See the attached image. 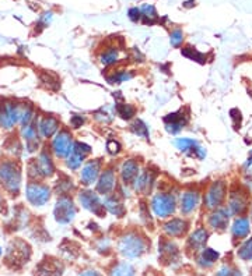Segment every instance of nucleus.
Returning <instances> with one entry per match:
<instances>
[{
  "label": "nucleus",
  "instance_id": "37998d69",
  "mask_svg": "<svg viewBox=\"0 0 252 276\" xmlns=\"http://www.w3.org/2000/svg\"><path fill=\"white\" fill-rule=\"evenodd\" d=\"M86 122V117L83 115H73L70 117V124L73 129H79Z\"/></svg>",
  "mask_w": 252,
  "mask_h": 276
},
{
  "label": "nucleus",
  "instance_id": "473e14b6",
  "mask_svg": "<svg viewBox=\"0 0 252 276\" xmlns=\"http://www.w3.org/2000/svg\"><path fill=\"white\" fill-rule=\"evenodd\" d=\"M160 253H161V257H163L164 260L171 261L175 260V257L178 255V248H177L175 244L171 243V241H166V243H163V245H161Z\"/></svg>",
  "mask_w": 252,
  "mask_h": 276
},
{
  "label": "nucleus",
  "instance_id": "412c9836",
  "mask_svg": "<svg viewBox=\"0 0 252 276\" xmlns=\"http://www.w3.org/2000/svg\"><path fill=\"white\" fill-rule=\"evenodd\" d=\"M37 274L38 276H62V262L54 260V258H47L37 267Z\"/></svg>",
  "mask_w": 252,
  "mask_h": 276
},
{
  "label": "nucleus",
  "instance_id": "9b49d317",
  "mask_svg": "<svg viewBox=\"0 0 252 276\" xmlns=\"http://www.w3.org/2000/svg\"><path fill=\"white\" fill-rule=\"evenodd\" d=\"M90 152H91L90 145H87L84 142H80V141L74 142L73 149L66 156V166L70 170H77V169L81 168V165L86 161V156Z\"/></svg>",
  "mask_w": 252,
  "mask_h": 276
},
{
  "label": "nucleus",
  "instance_id": "cd10ccee",
  "mask_svg": "<svg viewBox=\"0 0 252 276\" xmlns=\"http://www.w3.org/2000/svg\"><path fill=\"white\" fill-rule=\"evenodd\" d=\"M174 144L177 146V149H180L181 152L189 153L190 156H195V152L199 148L197 141H195L193 138H177Z\"/></svg>",
  "mask_w": 252,
  "mask_h": 276
},
{
  "label": "nucleus",
  "instance_id": "58836bf2",
  "mask_svg": "<svg viewBox=\"0 0 252 276\" xmlns=\"http://www.w3.org/2000/svg\"><path fill=\"white\" fill-rule=\"evenodd\" d=\"M71 190H73V183H71L70 179L63 176V180H58L56 191L61 194V197H62V195H66V194H69Z\"/></svg>",
  "mask_w": 252,
  "mask_h": 276
},
{
  "label": "nucleus",
  "instance_id": "2eb2a0df",
  "mask_svg": "<svg viewBox=\"0 0 252 276\" xmlns=\"http://www.w3.org/2000/svg\"><path fill=\"white\" fill-rule=\"evenodd\" d=\"M100 175H101V162L97 161V159L88 161L81 168L80 180H81V183L84 185H91V184H94L98 180Z\"/></svg>",
  "mask_w": 252,
  "mask_h": 276
},
{
  "label": "nucleus",
  "instance_id": "4be33fe9",
  "mask_svg": "<svg viewBox=\"0 0 252 276\" xmlns=\"http://www.w3.org/2000/svg\"><path fill=\"white\" fill-rule=\"evenodd\" d=\"M154 179L156 177H154V173L151 170H149V169L143 170L139 173L137 179L134 180L133 190L137 192H142V194H147L151 190L153 184H154Z\"/></svg>",
  "mask_w": 252,
  "mask_h": 276
},
{
  "label": "nucleus",
  "instance_id": "c756f323",
  "mask_svg": "<svg viewBox=\"0 0 252 276\" xmlns=\"http://www.w3.org/2000/svg\"><path fill=\"white\" fill-rule=\"evenodd\" d=\"M132 78H133V73H130L127 70H117L111 76H107V81L110 84H122Z\"/></svg>",
  "mask_w": 252,
  "mask_h": 276
},
{
  "label": "nucleus",
  "instance_id": "f704fd0d",
  "mask_svg": "<svg viewBox=\"0 0 252 276\" xmlns=\"http://www.w3.org/2000/svg\"><path fill=\"white\" fill-rule=\"evenodd\" d=\"M111 276H134V268L127 262H121L112 269Z\"/></svg>",
  "mask_w": 252,
  "mask_h": 276
},
{
  "label": "nucleus",
  "instance_id": "393cba45",
  "mask_svg": "<svg viewBox=\"0 0 252 276\" xmlns=\"http://www.w3.org/2000/svg\"><path fill=\"white\" fill-rule=\"evenodd\" d=\"M104 204V208L110 212V214L115 215V216H118V218H122L124 215H125L126 209L124 207V204H122V201L114 194V195H105V198L103 201Z\"/></svg>",
  "mask_w": 252,
  "mask_h": 276
},
{
  "label": "nucleus",
  "instance_id": "423d86ee",
  "mask_svg": "<svg viewBox=\"0 0 252 276\" xmlns=\"http://www.w3.org/2000/svg\"><path fill=\"white\" fill-rule=\"evenodd\" d=\"M51 188L41 182H30L25 185V198L32 207H44L51 199Z\"/></svg>",
  "mask_w": 252,
  "mask_h": 276
},
{
  "label": "nucleus",
  "instance_id": "20e7f679",
  "mask_svg": "<svg viewBox=\"0 0 252 276\" xmlns=\"http://www.w3.org/2000/svg\"><path fill=\"white\" fill-rule=\"evenodd\" d=\"M23 103L14 100L4 99L0 103V126L4 130H13L20 123Z\"/></svg>",
  "mask_w": 252,
  "mask_h": 276
},
{
  "label": "nucleus",
  "instance_id": "0eeeda50",
  "mask_svg": "<svg viewBox=\"0 0 252 276\" xmlns=\"http://www.w3.org/2000/svg\"><path fill=\"white\" fill-rule=\"evenodd\" d=\"M76 215H77V208L74 205L73 199L67 195L59 197L54 208V216L56 222L61 225H69L74 221Z\"/></svg>",
  "mask_w": 252,
  "mask_h": 276
},
{
  "label": "nucleus",
  "instance_id": "9d476101",
  "mask_svg": "<svg viewBox=\"0 0 252 276\" xmlns=\"http://www.w3.org/2000/svg\"><path fill=\"white\" fill-rule=\"evenodd\" d=\"M79 202L81 207L87 209L88 212L94 214L95 216H104L105 208L98 194L91 190H84L79 194Z\"/></svg>",
  "mask_w": 252,
  "mask_h": 276
},
{
  "label": "nucleus",
  "instance_id": "8fccbe9b",
  "mask_svg": "<svg viewBox=\"0 0 252 276\" xmlns=\"http://www.w3.org/2000/svg\"><path fill=\"white\" fill-rule=\"evenodd\" d=\"M1 254H3V251H1V247H0V257H1Z\"/></svg>",
  "mask_w": 252,
  "mask_h": 276
},
{
  "label": "nucleus",
  "instance_id": "c03bdc74",
  "mask_svg": "<svg viewBox=\"0 0 252 276\" xmlns=\"http://www.w3.org/2000/svg\"><path fill=\"white\" fill-rule=\"evenodd\" d=\"M129 18L132 20V21H139L140 18H142V14H140V8H137V7H132L130 10H129Z\"/></svg>",
  "mask_w": 252,
  "mask_h": 276
},
{
  "label": "nucleus",
  "instance_id": "6e6552de",
  "mask_svg": "<svg viewBox=\"0 0 252 276\" xmlns=\"http://www.w3.org/2000/svg\"><path fill=\"white\" fill-rule=\"evenodd\" d=\"M73 145H74V141H73V137H71L70 131L69 130H59L55 134V137L52 138V145H51V149L55 155L56 158H66L70 151L73 149Z\"/></svg>",
  "mask_w": 252,
  "mask_h": 276
},
{
  "label": "nucleus",
  "instance_id": "1a4fd4ad",
  "mask_svg": "<svg viewBox=\"0 0 252 276\" xmlns=\"http://www.w3.org/2000/svg\"><path fill=\"white\" fill-rule=\"evenodd\" d=\"M226 183L224 182H214L207 188L205 194V205L207 209H217L226 199Z\"/></svg>",
  "mask_w": 252,
  "mask_h": 276
},
{
  "label": "nucleus",
  "instance_id": "f03ea898",
  "mask_svg": "<svg viewBox=\"0 0 252 276\" xmlns=\"http://www.w3.org/2000/svg\"><path fill=\"white\" fill-rule=\"evenodd\" d=\"M31 257V247L24 240L16 238L7 247L6 264L11 269H20Z\"/></svg>",
  "mask_w": 252,
  "mask_h": 276
},
{
  "label": "nucleus",
  "instance_id": "f257e3e1",
  "mask_svg": "<svg viewBox=\"0 0 252 276\" xmlns=\"http://www.w3.org/2000/svg\"><path fill=\"white\" fill-rule=\"evenodd\" d=\"M23 175L17 161H3L0 163V184L11 195H18Z\"/></svg>",
  "mask_w": 252,
  "mask_h": 276
},
{
  "label": "nucleus",
  "instance_id": "7c9ffc66",
  "mask_svg": "<svg viewBox=\"0 0 252 276\" xmlns=\"http://www.w3.org/2000/svg\"><path fill=\"white\" fill-rule=\"evenodd\" d=\"M140 14H142V20L144 24L153 25L158 20L157 11H156V7L153 4H143L140 7Z\"/></svg>",
  "mask_w": 252,
  "mask_h": 276
},
{
  "label": "nucleus",
  "instance_id": "a878e982",
  "mask_svg": "<svg viewBox=\"0 0 252 276\" xmlns=\"http://www.w3.org/2000/svg\"><path fill=\"white\" fill-rule=\"evenodd\" d=\"M37 162H38L41 175H42L44 179H45V177H51L55 173V165H54L51 153L48 152V151H42V152L38 155Z\"/></svg>",
  "mask_w": 252,
  "mask_h": 276
},
{
  "label": "nucleus",
  "instance_id": "a18cd8bd",
  "mask_svg": "<svg viewBox=\"0 0 252 276\" xmlns=\"http://www.w3.org/2000/svg\"><path fill=\"white\" fill-rule=\"evenodd\" d=\"M51 18H52V13H51V11H49V13H45V14L42 15V18H41L38 27H41V28L48 27V24H49V21H51Z\"/></svg>",
  "mask_w": 252,
  "mask_h": 276
},
{
  "label": "nucleus",
  "instance_id": "a19ab883",
  "mask_svg": "<svg viewBox=\"0 0 252 276\" xmlns=\"http://www.w3.org/2000/svg\"><path fill=\"white\" fill-rule=\"evenodd\" d=\"M214 276H241V274L236 269H231L230 267H221Z\"/></svg>",
  "mask_w": 252,
  "mask_h": 276
},
{
  "label": "nucleus",
  "instance_id": "c9c22d12",
  "mask_svg": "<svg viewBox=\"0 0 252 276\" xmlns=\"http://www.w3.org/2000/svg\"><path fill=\"white\" fill-rule=\"evenodd\" d=\"M219 258V253L216 251V250H213V248H205L203 250V253L200 254V264H203L206 267H210L212 264H214L216 261Z\"/></svg>",
  "mask_w": 252,
  "mask_h": 276
},
{
  "label": "nucleus",
  "instance_id": "ddd939ff",
  "mask_svg": "<svg viewBox=\"0 0 252 276\" xmlns=\"http://www.w3.org/2000/svg\"><path fill=\"white\" fill-rule=\"evenodd\" d=\"M117 187V176L114 169L108 168L103 170V173L100 175L97 180V192L103 194V195H110L114 194V190Z\"/></svg>",
  "mask_w": 252,
  "mask_h": 276
},
{
  "label": "nucleus",
  "instance_id": "6ab92c4d",
  "mask_svg": "<svg viewBox=\"0 0 252 276\" xmlns=\"http://www.w3.org/2000/svg\"><path fill=\"white\" fill-rule=\"evenodd\" d=\"M200 201V194L196 190H187L182 192L181 199H180V208L184 215H190L199 205Z\"/></svg>",
  "mask_w": 252,
  "mask_h": 276
},
{
  "label": "nucleus",
  "instance_id": "4c0bfd02",
  "mask_svg": "<svg viewBox=\"0 0 252 276\" xmlns=\"http://www.w3.org/2000/svg\"><path fill=\"white\" fill-rule=\"evenodd\" d=\"M238 257L244 261L252 260V237L248 238L244 244L240 247V250H238Z\"/></svg>",
  "mask_w": 252,
  "mask_h": 276
},
{
  "label": "nucleus",
  "instance_id": "a211bd4d",
  "mask_svg": "<svg viewBox=\"0 0 252 276\" xmlns=\"http://www.w3.org/2000/svg\"><path fill=\"white\" fill-rule=\"evenodd\" d=\"M121 177L125 185L133 184L134 180L137 179L139 173H140V168H139V162L134 159H126L122 162L121 165Z\"/></svg>",
  "mask_w": 252,
  "mask_h": 276
},
{
  "label": "nucleus",
  "instance_id": "ea45409f",
  "mask_svg": "<svg viewBox=\"0 0 252 276\" xmlns=\"http://www.w3.org/2000/svg\"><path fill=\"white\" fill-rule=\"evenodd\" d=\"M184 42V34H182L181 30H174L171 34H170V44L174 46V47H178L181 46V44Z\"/></svg>",
  "mask_w": 252,
  "mask_h": 276
},
{
  "label": "nucleus",
  "instance_id": "4468645a",
  "mask_svg": "<svg viewBox=\"0 0 252 276\" xmlns=\"http://www.w3.org/2000/svg\"><path fill=\"white\" fill-rule=\"evenodd\" d=\"M229 208L231 215H243L248 208V195L243 190H234L230 192Z\"/></svg>",
  "mask_w": 252,
  "mask_h": 276
},
{
  "label": "nucleus",
  "instance_id": "f3484780",
  "mask_svg": "<svg viewBox=\"0 0 252 276\" xmlns=\"http://www.w3.org/2000/svg\"><path fill=\"white\" fill-rule=\"evenodd\" d=\"M187 123H188V116L185 115L182 110L170 113L164 117V126H166V130L170 134L180 133L187 126Z\"/></svg>",
  "mask_w": 252,
  "mask_h": 276
},
{
  "label": "nucleus",
  "instance_id": "2f4dec72",
  "mask_svg": "<svg viewBox=\"0 0 252 276\" xmlns=\"http://www.w3.org/2000/svg\"><path fill=\"white\" fill-rule=\"evenodd\" d=\"M130 130H132V133H133L134 136H137V137L140 138H144V139H149L150 137L149 126L143 122V120H140V119H136V120L132 123Z\"/></svg>",
  "mask_w": 252,
  "mask_h": 276
},
{
  "label": "nucleus",
  "instance_id": "72a5a7b5",
  "mask_svg": "<svg viewBox=\"0 0 252 276\" xmlns=\"http://www.w3.org/2000/svg\"><path fill=\"white\" fill-rule=\"evenodd\" d=\"M115 110L124 120H130L134 115H136V109L129 103H118L115 106Z\"/></svg>",
  "mask_w": 252,
  "mask_h": 276
},
{
  "label": "nucleus",
  "instance_id": "dca6fc26",
  "mask_svg": "<svg viewBox=\"0 0 252 276\" xmlns=\"http://www.w3.org/2000/svg\"><path fill=\"white\" fill-rule=\"evenodd\" d=\"M38 127V134L42 138H51L55 136L61 129V123L54 116H42L37 122Z\"/></svg>",
  "mask_w": 252,
  "mask_h": 276
},
{
  "label": "nucleus",
  "instance_id": "e433bc0d",
  "mask_svg": "<svg viewBox=\"0 0 252 276\" xmlns=\"http://www.w3.org/2000/svg\"><path fill=\"white\" fill-rule=\"evenodd\" d=\"M181 52L185 57H188V59H190V60L199 61V63H205L206 61L205 54L200 53V52H197L196 49H195V47H192V46H187V47H184Z\"/></svg>",
  "mask_w": 252,
  "mask_h": 276
},
{
  "label": "nucleus",
  "instance_id": "de8ad7c7",
  "mask_svg": "<svg viewBox=\"0 0 252 276\" xmlns=\"http://www.w3.org/2000/svg\"><path fill=\"white\" fill-rule=\"evenodd\" d=\"M195 6V0H189V1H185V7H192Z\"/></svg>",
  "mask_w": 252,
  "mask_h": 276
},
{
  "label": "nucleus",
  "instance_id": "39448f33",
  "mask_svg": "<svg viewBox=\"0 0 252 276\" xmlns=\"http://www.w3.org/2000/svg\"><path fill=\"white\" fill-rule=\"evenodd\" d=\"M153 214L160 219L170 218L177 209V199L174 194L170 192H157L150 202Z\"/></svg>",
  "mask_w": 252,
  "mask_h": 276
},
{
  "label": "nucleus",
  "instance_id": "c85d7f7f",
  "mask_svg": "<svg viewBox=\"0 0 252 276\" xmlns=\"http://www.w3.org/2000/svg\"><path fill=\"white\" fill-rule=\"evenodd\" d=\"M207 237H209V234H207V230L205 228H199L196 229L192 234H190V237H189V245L192 247V248H202L205 243L207 241Z\"/></svg>",
  "mask_w": 252,
  "mask_h": 276
},
{
  "label": "nucleus",
  "instance_id": "bb28decb",
  "mask_svg": "<svg viewBox=\"0 0 252 276\" xmlns=\"http://www.w3.org/2000/svg\"><path fill=\"white\" fill-rule=\"evenodd\" d=\"M119 59H121V52H119V49L117 46H108L100 54V61L103 63L104 66H107V67L117 64Z\"/></svg>",
  "mask_w": 252,
  "mask_h": 276
},
{
  "label": "nucleus",
  "instance_id": "7ed1b4c3",
  "mask_svg": "<svg viewBox=\"0 0 252 276\" xmlns=\"http://www.w3.org/2000/svg\"><path fill=\"white\" fill-rule=\"evenodd\" d=\"M118 248L119 253L127 258H137L146 251V241L136 231H130L119 240Z\"/></svg>",
  "mask_w": 252,
  "mask_h": 276
},
{
  "label": "nucleus",
  "instance_id": "79ce46f5",
  "mask_svg": "<svg viewBox=\"0 0 252 276\" xmlns=\"http://www.w3.org/2000/svg\"><path fill=\"white\" fill-rule=\"evenodd\" d=\"M107 149L111 155H118L121 152V144L117 139H110L108 144H107Z\"/></svg>",
  "mask_w": 252,
  "mask_h": 276
},
{
  "label": "nucleus",
  "instance_id": "09e8293b",
  "mask_svg": "<svg viewBox=\"0 0 252 276\" xmlns=\"http://www.w3.org/2000/svg\"><path fill=\"white\" fill-rule=\"evenodd\" d=\"M3 207H4V198H3V195L0 194V212L3 211Z\"/></svg>",
  "mask_w": 252,
  "mask_h": 276
},
{
  "label": "nucleus",
  "instance_id": "f8f14e48",
  "mask_svg": "<svg viewBox=\"0 0 252 276\" xmlns=\"http://www.w3.org/2000/svg\"><path fill=\"white\" fill-rule=\"evenodd\" d=\"M20 136L25 141V148L28 152H35L40 148V134H38V127L35 122L30 123L27 126H23L20 130Z\"/></svg>",
  "mask_w": 252,
  "mask_h": 276
},
{
  "label": "nucleus",
  "instance_id": "aec40b11",
  "mask_svg": "<svg viewBox=\"0 0 252 276\" xmlns=\"http://www.w3.org/2000/svg\"><path fill=\"white\" fill-rule=\"evenodd\" d=\"M230 216L231 214H230L229 208H217L209 216V225L214 230H226L229 225Z\"/></svg>",
  "mask_w": 252,
  "mask_h": 276
},
{
  "label": "nucleus",
  "instance_id": "b1692460",
  "mask_svg": "<svg viewBox=\"0 0 252 276\" xmlns=\"http://www.w3.org/2000/svg\"><path fill=\"white\" fill-rule=\"evenodd\" d=\"M251 231V221L247 216H240L237 218L233 226H231V233L236 238H245Z\"/></svg>",
  "mask_w": 252,
  "mask_h": 276
},
{
  "label": "nucleus",
  "instance_id": "49530a36",
  "mask_svg": "<svg viewBox=\"0 0 252 276\" xmlns=\"http://www.w3.org/2000/svg\"><path fill=\"white\" fill-rule=\"evenodd\" d=\"M80 276H103L100 272L97 271H84L83 274H80Z\"/></svg>",
  "mask_w": 252,
  "mask_h": 276
},
{
  "label": "nucleus",
  "instance_id": "5701e85b",
  "mask_svg": "<svg viewBox=\"0 0 252 276\" xmlns=\"http://www.w3.org/2000/svg\"><path fill=\"white\" fill-rule=\"evenodd\" d=\"M187 229H188V222L181 218L171 219L164 225V231L171 237H180L187 231Z\"/></svg>",
  "mask_w": 252,
  "mask_h": 276
}]
</instances>
